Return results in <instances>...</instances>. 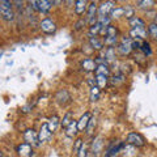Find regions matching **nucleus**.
Instances as JSON below:
<instances>
[{
    "mask_svg": "<svg viewBox=\"0 0 157 157\" xmlns=\"http://www.w3.org/2000/svg\"><path fill=\"white\" fill-rule=\"evenodd\" d=\"M109 72H110V68L107 64H98L96 68V73L97 76L98 75H102V76H109Z\"/></svg>",
    "mask_w": 157,
    "mask_h": 157,
    "instance_id": "nucleus-19",
    "label": "nucleus"
},
{
    "mask_svg": "<svg viewBox=\"0 0 157 157\" xmlns=\"http://www.w3.org/2000/svg\"><path fill=\"white\" fill-rule=\"evenodd\" d=\"M105 60L107 63V66H109V63H113L115 60V51H114V48L109 47L106 50V52H105Z\"/></svg>",
    "mask_w": 157,
    "mask_h": 157,
    "instance_id": "nucleus-21",
    "label": "nucleus"
},
{
    "mask_svg": "<svg viewBox=\"0 0 157 157\" xmlns=\"http://www.w3.org/2000/svg\"><path fill=\"white\" fill-rule=\"evenodd\" d=\"M141 50H143V52H144V55H151L152 54V51H151V46H149V43L148 42H143L141 43Z\"/></svg>",
    "mask_w": 157,
    "mask_h": 157,
    "instance_id": "nucleus-35",
    "label": "nucleus"
},
{
    "mask_svg": "<svg viewBox=\"0 0 157 157\" xmlns=\"http://www.w3.org/2000/svg\"><path fill=\"white\" fill-rule=\"evenodd\" d=\"M102 147H104V141H102V137H101V136L96 137V139L93 140V143H92V153L96 155V156H98V155H100V152H101V149H102Z\"/></svg>",
    "mask_w": 157,
    "mask_h": 157,
    "instance_id": "nucleus-14",
    "label": "nucleus"
},
{
    "mask_svg": "<svg viewBox=\"0 0 157 157\" xmlns=\"http://www.w3.org/2000/svg\"><path fill=\"white\" fill-rule=\"evenodd\" d=\"M96 12H97V4L93 2L88 6V13H86V20L89 21L90 26H93L94 24H97V18L94 17L96 16Z\"/></svg>",
    "mask_w": 157,
    "mask_h": 157,
    "instance_id": "nucleus-7",
    "label": "nucleus"
},
{
    "mask_svg": "<svg viewBox=\"0 0 157 157\" xmlns=\"http://www.w3.org/2000/svg\"><path fill=\"white\" fill-rule=\"evenodd\" d=\"M132 38H122L121 43L118 45V51H119L122 55H128L132 50Z\"/></svg>",
    "mask_w": 157,
    "mask_h": 157,
    "instance_id": "nucleus-3",
    "label": "nucleus"
},
{
    "mask_svg": "<svg viewBox=\"0 0 157 157\" xmlns=\"http://www.w3.org/2000/svg\"><path fill=\"white\" fill-rule=\"evenodd\" d=\"M100 98V88L98 86H93L90 88V101H97Z\"/></svg>",
    "mask_w": 157,
    "mask_h": 157,
    "instance_id": "nucleus-27",
    "label": "nucleus"
},
{
    "mask_svg": "<svg viewBox=\"0 0 157 157\" xmlns=\"http://www.w3.org/2000/svg\"><path fill=\"white\" fill-rule=\"evenodd\" d=\"M77 132H78V130H77V121H72L70 123V126L66 128V135L70 136V137H73Z\"/></svg>",
    "mask_w": 157,
    "mask_h": 157,
    "instance_id": "nucleus-17",
    "label": "nucleus"
},
{
    "mask_svg": "<svg viewBox=\"0 0 157 157\" xmlns=\"http://www.w3.org/2000/svg\"><path fill=\"white\" fill-rule=\"evenodd\" d=\"M110 14H111V17H117V18L122 17V16H124V9L123 8H115Z\"/></svg>",
    "mask_w": 157,
    "mask_h": 157,
    "instance_id": "nucleus-34",
    "label": "nucleus"
},
{
    "mask_svg": "<svg viewBox=\"0 0 157 157\" xmlns=\"http://www.w3.org/2000/svg\"><path fill=\"white\" fill-rule=\"evenodd\" d=\"M71 122H72V114L71 113H67V114L64 115V118H63V121H62V126L67 128V127L70 126Z\"/></svg>",
    "mask_w": 157,
    "mask_h": 157,
    "instance_id": "nucleus-32",
    "label": "nucleus"
},
{
    "mask_svg": "<svg viewBox=\"0 0 157 157\" xmlns=\"http://www.w3.org/2000/svg\"><path fill=\"white\" fill-rule=\"evenodd\" d=\"M114 9H115L114 2H104L101 3L100 8H98V13H100V16H109Z\"/></svg>",
    "mask_w": 157,
    "mask_h": 157,
    "instance_id": "nucleus-6",
    "label": "nucleus"
},
{
    "mask_svg": "<svg viewBox=\"0 0 157 157\" xmlns=\"http://www.w3.org/2000/svg\"><path fill=\"white\" fill-rule=\"evenodd\" d=\"M90 118H92V117H90L89 113H85L84 115H81V118L77 121V130H78V131L86 130V127H88V123H89Z\"/></svg>",
    "mask_w": 157,
    "mask_h": 157,
    "instance_id": "nucleus-12",
    "label": "nucleus"
},
{
    "mask_svg": "<svg viewBox=\"0 0 157 157\" xmlns=\"http://www.w3.org/2000/svg\"><path fill=\"white\" fill-rule=\"evenodd\" d=\"M94 127H96V118L92 117L90 121H89V123H88V127H86V134L90 135L93 132V130H94Z\"/></svg>",
    "mask_w": 157,
    "mask_h": 157,
    "instance_id": "nucleus-30",
    "label": "nucleus"
},
{
    "mask_svg": "<svg viewBox=\"0 0 157 157\" xmlns=\"http://www.w3.org/2000/svg\"><path fill=\"white\" fill-rule=\"evenodd\" d=\"M105 34H106V37H117V29L114 26H107L105 28Z\"/></svg>",
    "mask_w": 157,
    "mask_h": 157,
    "instance_id": "nucleus-31",
    "label": "nucleus"
},
{
    "mask_svg": "<svg viewBox=\"0 0 157 157\" xmlns=\"http://www.w3.org/2000/svg\"><path fill=\"white\" fill-rule=\"evenodd\" d=\"M102 29H104V28H102V26L100 25V24H94V25L90 26V29H89V34H90V37H96L97 34L102 30Z\"/></svg>",
    "mask_w": 157,
    "mask_h": 157,
    "instance_id": "nucleus-28",
    "label": "nucleus"
},
{
    "mask_svg": "<svg viewBox=\"0 0 157 157\" xmlns=\"http://www.w3.org/2000/svg\"><path fill=\"white\" fill-rule=\"evenodd\" d=\"M77 157H86V148H85L84 145H82V147H81V149L78 151Z\"/></svg>",
    "mask_w": 157,
    "mask_h": 157,
    "instance_id": "nucleus-39",
    "label": "nucleus"
},
{
    "mask_svg": "<svg viewBox=\"0 0 157 157\" xmlns=\"http://www.w3.org/2000/svg\"><path fill=\"white\" fill-rule=\"evenodd\" d=\"M17 153L21 157H32V145L28 143H22L17 147Z\"/></svg>",
    "mask_w": 157,
    "mask_h": 157,
    "instance_id": "nucleus-10",
    "label": "nucleus"
},
{
    "mask_svg": "<svg viewBox=\"0 0 157 157\" xmlns=\"http://www.w3.org/2000/svg\"><path fill=\"white\" fill-rule=\"evenodd\" d=\"M54 2H47V0H42V2H37V11L46 13L51 9V7L54 6Z\"/></svg>",
    "mask_w": 157,
    "mask_h": 157,
    "instance_id": "nucleus-15",
    "label": "nucleus"
},
{
    "mask_svg": "<svg viewBox=\"0 0 157 157\" xmlns=\"http://www.w3.org/2000/svg\"><path fill=\"white\" fill-rule=\"evenodd\" d=\"M96 81H97V86L100 88V89H104V88L107 85V76L98 75L96 77Z\"/></svg>",
    "mask_w": 157,
    "mask_h": 157,
    "instance_id": "nucleus-24",
    "label": "nucleus"
},
{
    "mask_svg": "<svg viewBox=\"0 0 157 157\" xmlns=\"http://www.w3.org/2000/svg\"><path fill=\"white\" fill-rule=\"evenodd\" d=\"M24 139L28 144L30 145H38L39 144V139H38V134L33 128H29L24 132Z\"/></svg>",
    "mask_w": 157,
    "mask_h": 157,
    "instance_id": "nucleus-5",
    "label": "nucleus"
},
{
    "mask_svg": "<svg viewBox=\"0 0 157 157\" xmlns=\"http://www.w3.org/2000/svg\"><path fill=\"white\" fill-rule=\"evenodd\" d=\"M0 157H3V152L2 151H0Z\"/></svg>",
    "mask_w": 157,
    "mask_h": 157,
    "instance_id": "nucleus-41",
    "label": "nucleus"
},
{
    "mask_svg": "<svg viewBox=\"0 0 157 157\" xmlns=\"http://www.w3.org/2000/svg\"><path fill=\"white\" fill-rule=\"evenodd\" d=\"M123 81H124V76L123 75H118L117 77L114 76V80H113L114 84H118V82H123Z\"/></svg>",
    "mask_w": 157,
    "mask_h": 157,
    "instance_id": "nucleus-38",
    "label": "nucleus"
},
{
    "mask_svg": "<svg viewBox=\"0 0 157 157\" xmlns=\"http://www.w3.org/2000/svg\"><path fill=\"white\" fill-rule=\"evenodd\" d=\"M89 43H90V46H92L93 50H101L102 46H104V42L100 41L97 37H90Z\"/></svg>",
    "mask_w": 157,
    "mask_h": 157,
    "instance_id": "nucleus-20",
    "label": "nucleus"
},
{
    "mask_svg": "<svg viewBox=\"0 0 157 157\" xmlns=\"http://www.w3.org/2000/svg\"><path fill=\"white\" fill-rule=\"evenodd\" d=\"M47 124H48V128H50V131L54 132V131L58 128V126H59V118L56 115L51 117L50 119H48V123Z\"/></svg>",
    "mask_w": 157,
    "mask_h": 157,
    "instance_id": "nucleus-22",
    "label": "nucleus"
},
{
    "mask_svg": "<svg viewBox=\"0 0 157 157\" xmlns=\"http://www.w3.org/2000/svg\"><path fill=\"white\" fill-rule=\"evenodd\" d=\"M136 4H137V7L139 8L145 9V8H152L156 3L153 2V0H141V2H137Z\"/></svg>",
    "mask_w": 157,
    "mask_h": 157,
    "instance_id": "nucleus-25",
    "label": "nucleus"
},
{
    "mask_svg": "<svg viewBox=\"0 0 157 157\" xmlns=\"http://www.w3.org/2000/svg\"><path fill=\"white\" fill-rule=\"evenodd\" d=\"M130 25L132 26V29H136V28H144V26H145V22H144V20H141L140 17L134 16V17L130 20Z\"/></svg>",
    "mask_w": 157,
    "mask_h": 157,
    "instance_id": "nucleus-18",
    "label": "nucleus"
},
{
    "mask_svg": "<svg viewBox=\"0 0 157 157\" xmlns=\"http://www.w3.org/2000/svg\"><path fill=\"white\" fill-rule=\"evenodd\" d=\"M155 24L157 25V14H156V17H155Z\"/></svg>",
    "mask_w": 157,
    "mask_h": 157,
    "instance_id": "nucleus-40",
    "label": "nucleus"
},
{
    "mask_svg": "<svg viewBox=\"0 0 157 157\" xmlns=\"http://www.w3.org/2000/svg\"><path fill=\"white\" fill-rule=\"evenodd\" d=\"M117 41H118V37H106L105 38V43L111 48H113V46L117 45Z\"/></svg>",
    "mask_w": 157,
    "mask_h": 157,
    "instance_id": "nucleus-33",
    "label": "nucleus"
},
{
    "mask_svg": "<svg viewBox=\"0 0 157 157\" xmlns=\"http://www.w3.org/2000/svg\"><path fill=\"white\" fill-rule=\"evenodd\" d=\"M130 36L132 39H136V41H139V39H144L147 37V32L144 28H136V29H131L130 32Z\"/></svg>",
    "mask_w": 157,
    "mask_h": 157,
    "instance_id": "nucleus-11",
    "label": "nucleus"
},
{
    "mask_svg": "<svg viewBox=\"0 0 157 157\" xmlns=\"http://www.w3.org/2000/svg\"><path fill=\"white\" fill-rule=\"evenodd\" d=\"M127 143L137 148V147H143L145 144V140H144V137L140 134H137V132H131V134H128V136H127Z\"/></svg>",
    "mask_w": 157,
    "mask_h": 157,
    "instance_id": "nucleus-2",
    "label": "nucleus"
},
{
    "mask_svg": "<svg viewBox=\"0 0 157 157\" xmlns=\"http://www.w3.org/2000/svg\"><path fill=\"white\" fill-rule=\"evenodd\" d=\"M123 9H124V17L130 18V20L134 17V8H131V7H124Z\"/></svg>",
    "mask_w": 157,
    "mask_h": 157,
    "instance_id": "nucleus-36",
    "label": "nucleus"
},
{
    "mask_svg": "<svg viewBox=\"0 0 157 157\" xmlns=\"http://www.w3.org/2000/svg\"><path fill=\"white\" fill-rule=\"evenodd\" d=\"M55 100L59 105H67L68 102H70L71 100V96H70V93H68L66 89H62V90H59L56 93V96H55Z\"/></svg>",
    "mask_w": 157,
    "mask_h": 157,
    "instance_id": "nucleus-8",
    "label": "nucleus"
},
{
    "mask_svg": "<svg viewBox=\"0 0 157 157\" xmlns=\"http://www.w3.org/2000/svg\"><path fill=\"white\" fill-rule=\"evenodd\" d=\"M39 28H41V30L43 33H46V34H52V33H55V30H56L55 22H54L52 20H50V18L42 20L41 24H39Z\"/></svg>",
    "mask_w": 157,
    "mask_h": 157,
    "instance_id": "nucleus-4",
    "label": "nucleus"
},
{
    "mask_svg": "<svg viewBox=\"0 0 157 157\" xmlns=\"http://www.w3.org/2000/svg\"><path fill=\"white\" fill-rule=\"evenodd\" d=\"M81 147H82V140L81 139H77L76 141H75V145H73V152L77 155L78 153V151L81 149Z\"/></svg>",
    "mask_w": 157,
    "mask_h": 157,
    "instance_id": "nucleus-37",
    "label": "nucleus"
},
{
    "mask_svg": "<svg viewBox=\"0 0 157 157\" xmlns=\"http://www.w3.org/2000/svg\"><path fill=\"white\" fill-rule=\"evenodd\" d=\"M81 67H82V70L84 71L92 72V71H96L97 64H96V62L93 60L92 58H86V59H84V60L81 62Z\"/></svg>",
    "mask_w": 157,
    "mask_h": 157,
    "instance_id": "nucleus-13",
    "label": "nucleus"
},
{
    "mask_svg": "<svg viewBox=\"0 0 157 157\" xmlns=\"http://www.w3.org/2000/svg\"><path fill=\"white\" fill-rule=\"evenodd\" d=\"M148 33H149V36H151L152 38L157 39V25H156L155 22H152L151 25L148 26Z\"/></svg>",
    "mask_w": 157,
    "mask_h": 157,
    "instance_id": "nucleus-29",
    "label": "nucleus"
},
{
    "mask_svg": "<svg viewBox=\"0 0 157 157\" xmlns=\"http://www.w3.org/2000/svg\"><path fill=\"white\" fill-rule=\"evenodd\" d=\"M0 16L6 20V21H12V20H14V13H13L11 2H8V0L0 2Z\"/></svg>",
    "mask_w": 157,
    "mask_h": 157,
    "instance_id": "nucleus-1",
    "label": "nucleus"
},
{
    "mask_svg": "<svg viewBox=\"0 0 157 157\" xmlns=\"http://www.w3.org/2000/svg\"><path fill=\"white\" fill-rule=\"evenodd\" d=\"M135 149H136V147L130 145V144L127 145V147H124V149H123V157H135L136 156Z\"/></svg>",
    "mask_w": 157,
    "mask_h": 157,
    "instance_id": "nucleus-23",
    "label": "nucleus"
},
{
    "mask_svg": "<svg viewBox=\"0 0 157 157\" xmlns=\"http://www.w3.org/2000/svg\"><path fill=\"white\" fill-rule=\"evenodd\" d=\"M88 9V3L85 2V0H77V2L75 3V12L76 14H84V12Z\"/></svg>",
    "mask_w": 157,
    "mask_h": 157,
    "instance_id": "nucleus-16",
    "label": "nucleus"
},
{
    "mask_svg": "<svg viewBox=\"0 0 157 157\" xmlns=\"http://www.w3.org/2000/svg\"><path fill=\"white\" fill-rule=\"evenodd\" d=\"M50 137H51V131H50V128H48V124L43 123L41 126V130H39V132H38V139H39L41 143H43V141H47Z\"/></svg>",
    "mask_w": 157,
    "mask_h": 157,
    "instance_id": "nucleus-9",
    "label": "nucleus"
},
{
    "mask_svg": "<svg viewBox=\"0 0 157 157\" xmlns=\"http://www.w3.org/2000/svg\"><path fill=\"white\" fill-rule=\"evenodd\" d=\"M97 24H100L102 28H105V26L107 28L109 26V24H110V17L109 16H98Z\"/></svg>",
    "mask_w": 157,
    "mask_h": 157,
    "instance_id": "nucleus-26",
    "label": "nucleus"
}]
</instances>
